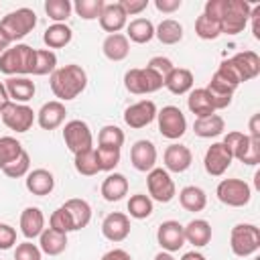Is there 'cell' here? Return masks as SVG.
I'll list each match as a JSON object with an SVG mask.
<instances>
[{"instance_id": "cell-38", "label": "cell", "mask_w": 260, "mask_h": 260, "mask_svg": "<svg viewBox=\"0 0 260 260\" xmlns=\"http://www.w3.org/2000/svg\"><path fill=\"white\" fill-rule=\"evenodd\" d=\"M57 69V55L51 49H35L32 75H49Z\"/></svg>"}, {"instance_id": "cell-56", "label": "cell", "mask_w": 260, "mask_h": 260, "mask_svg": "<svg viewBox=\"0 0 260 260\" xmlns=\"http://www.w3.org/2000/svg\"><path fill=\"white\" fill-rule=\"evenodd\" d=\"M102 260H132V256L126 250H122V248H114V250L106 252L102 256Z\"/></svg>"}, {"instance_id": "cell-33", "label": "cell", "mask_w": 260, "mask_h": 260, "mask_svg": "<svg viewBox=\"0 0 260 260\" xmlns=\"http://www.w3.org/2000/svg\"><path fill=\"white\" fill-rule=\"evenodd\" d=\"M63 207L67 209V213L71 215L73 219V225H75V232L85 228L91 219V205L85 201V199H79V197H73V199H67L63 203Z\"/></svg>"}, {"instance_id": "cell-20", "label": "cell", "mask_w": 260, "mask_h": 260, "mask_svg": "<svg viewBox=\"0 0 260 260\" xmlns=\"http://www.w3.org/2000/svg\"><path fill=\"white\" fill-rule=\"evenodd\" d=\"M128 24V16L124 12V8L120 6V2H110L104 6L102 14H100V26L110 32V35H116L120 32L124 26Z\"/></svg>"}, {"instance_id": "cell-11", "label": "cell", "mask_w": 260, "mask_h": 260, "mask_svg": "<svg viewBox=\"0 0 260 260\" xmlns=\"http://www.w3.org/2000/svg\"><path fill=\"white\" fill-rule=\"evenodd\" d=\"M156 122L160 136L169 140H177L187 132V118L177 106H165L160 112H156Z\"/></svg>"}, {"instance_id": "cell-14", "label": "cell", "mask_w": 260, "mask_h": 260, "mask_svg": "<svg viewBox=\"0 0 260 260\" xmlns=\"http://www.w3.org/2000/svg\"><path fill=\"white\" fill-rule=\"evenodd\" d=\"M156 242L158 246L173 254V252H179L183 246H185V234H183V225L175 219H167L158 225L156 230Z\"/></svg>"}, {"instance_id": "cell-49", "label": "cell", "mask_w": 260, "mask_h": 260, "mask_svg": "<svg viewBox=\"0 0 260 260\" xmlns=\"http://www.w3.org/2000/svg\"><path fill=\"white\" fill-rule=\"evenodd\" d=\"M213 79L223 81L225 85H230V87H234V89L242 83V79H240V75H238V71H236V67L232 65V61H230V59H225V61H221V63H219L217 71L213 73Z\"/></svg>"}, {"instance_id": "cell-19", "label": "cell", "mask_w": 260, "mask_h": 260, "mask_svg": "<svg viewBox=\"0 0 260 260\" xmlns=\"http://www.w3.org/2000/svg\"><path fill=\"white\" fill-rule=\"evenodd\" d=\"M65 116H67L65 104L59 100H53L41 106V110L37 112V122L43 130H55L65 122Z\"/></svg>"}, {"instance_id": "cell-18", "label": "cell", "mask_w": 260, "mask_h": 260, "mask_svg": "<svg viewBox=\"0 0 260 260\" xmlns=\"http://www.w3.org/2000/svg\"><path fill=\"white\" fill-rule=\"evenodd\" d=\"M162 160H165V169L167 171H171V173H185L191 167V162H193V154H191L189 146L175 142V144L165 148Z\"/></svg>"}, {"instance_id": "cell-52", "label": "cell", "mask_w": 260, "mask_h": 260, "mask_svg": "<svg viewBox=\"0 0 260 260\" xmlns=\"http://www.w3.org/2000/svg\"><path fill=\"white\" fill-rule=\"evenodd\" d=\"M16 244V230L8 223H0V250H10Z\"/></svg>"}, {"instance_id": "cell-60", "label": "cell", "mask_w": 260, "mask_h": 260, "mask_svg": "<svg viewBox=\"0 0 260 260\" xmlns=\"http://www.w3.org/2000/svg\"><path fill=\"white\" fill-rule=\"evenodd\" d=\"M8 47H10V41H8V37H6V35L0 30V55H2V53H4Z\"/></svg>"}, {"instance_id": "cell-31", "label": "cell", "mask_w": 260, "mask_h": 260, "mask_svg": "<svg viewBox=\"0 0 260 260\" xmlns=\"http://www.w3.org/2000/svg\"><path fill=\"white\" fill-rule=\"evenodd\" d=\"M187 108H189V112L195 114L197 118H205V116L215 114L213 104H211V98H209V93H207L205 87H197V89H191V91H189Z\"/></svg>"}, {"instance_id": "cell-32", "label": "cell", "mask_w": 260, "mask_h": 260, "mask_svg": "<svg viewBox=\"0 0 260 260\" xmlns=\"http://www.w3.org/2000/svg\"><path fill=\"white\" fill-rule=\"evenodd\" d=\"M126 39L138 45H144L154 39V24L148 18H134L126 24Z\"/></svg>"}, {"instance_id": "cell-41", "label": "cell", "mask_w": 260, "mask_h": 260, "mask_svg": "<svg viewBox=\"0 0 260 260\" xmlns=\"http://www.w3.org/2000/svg\"><path fill=\"white\" fill-rule=\"evenodd\" d=\"M128 213L134 219H146L152 213V199L144 193H136L128 199Z\"/></svg>"}, {"instance_id": "cell-1", "label": "cell", "mask_w": 260, "mask_h": 260, "mask_svg": "<svg viewBox=\"0 0 260 260\" xmlns=\"http://www.w3.org/2000/svg\"><path fill=\"white\" fill-rule=\"evenodd\" d=\"M87 87V73L81 65L69 63L65 67H59L51 73V91L59 102L75 100L83 89Z\"/></svg>"}, {"instance_id": "cell-27", "label": "cell", "mask_w": 260, "mask_h": 260, "mask_svg": "<svg viewBox=\"0 0 260 260\" xmlns=\"http://www.w3.org/2000/svg\"><path fill=\"white\" fill-rule=\"evenodd\" d=\"M102 51L110 61H124L130 53V41L122 32L108 35L102 43Z\"/></svg>"}, {"instance_id": "cell-44", "label": "cell", "mask_w": 260, "mask_h": 260, "mask_svg": "<svg viewBox=\"0 0 260 260\" xmlns=\"http://www.w3.org/2000/svg\"><path fill=\"white\" fill-rule=\"evenodd\" d=\"M22 144L12 138V136H0V169H4L8 162H12L20 152H22Z\"/></svg>"}, {"instance_id": "cell-61", "label": "cell", "mask_w": 260, "mask_h": 260, "mask_svg": "<svg viewBox=\"0 0 260 260\" xmlns=\"http://www.w3.org/2000/svg\"><path fill=\"white\" fill-rule=\"evenodd\" d=\"M154 260H175V258H173V254H169V252L162 250V252H158V254L154 256Z\"/></svg>"}, {"instance_id": "cell-36", "label": "cell", "mask_w": 260, "mask_h": 260, "mask_svg": "<svg viewBox=\"0 0 260 260\" xmlns=\"http://www.w3.org/2000/svg\"><path fill=\"white\" fill-rule=\"evenodd\" d=\"M207 93H209V98H211V104H213V110H223V108H228L230 104H232V98H234V87H230V85H225L223 81H217V79H213L211 77V81L207 83Z\"/></svg>"}, {"instance_id": "cell-5", "label": "cell", "mask_w": 260, "mask_h": 260, "mask_svg": "<svg viewBox=\"0 0 260 260\" xmlns=\"http://www.w3.org/2000/svg\"><path fill=\"white\" fill-rule=\"evenodd\" d=\"M230 248L240 258L256 254L260 250V228L254 223H236L230 232Z\"/></svg>"}, {"instance_id": "cell-57", "label": "cell", "mask_w": 260, "mask_h": 260, "mask_svg": "<svg viewBox=\"0 0 260 260\" xmlns=\"http://www.w3.org/2000/svg\"><path fill=\"white\" fill-rule=\"evenodd\" d=\"M260 114H254L252 118H250V138L252 140H260Z\"/></svg>"}, {"instance_id": "cell-8", "label": "cell", "mask_w": 260, "mask_h": 260, "mask_svg": "<svg viewBox=\"0 0 260 260\" xmlns=\"http://www.w3.org/2000/svg\"><path fill=\"white\" fill-rule=\"evenodd\" d=\"M215 195L228 207H244L252 199V189L244 179H223L219 181Z\"/></svg>"}, {"instance_id": "cell-26", "label": "cell", "mask_w": 260, "mask_h": 260, "mask_svg": "<svg viewBox=\"0 0 260 260\" xmlns=\"http://www.w3.org/2000/svg\"><path fill=\"white\" fill-rule=\"evenodd\" d=\"M193 73L185 67H175L167 77H165V87L175 93V95H183L189 93L193 89Z\"/></svg>"}, {"instance_id": "cell-37", "label": "cell", "mask_w": 260, "mask_h": 260, "mask_svg": "<svg viewBox=\"0 0 260 260\" xmlns=\"http://www.w3.org/2000/svg\"><path fill=\"white\" fill-rule=\"evenodd\" d=\"M154 37L162 45H177L183 39V24L175 18H165L158 26H154Z\"/></svg>"}, {"instance_id": "cell-47", "label": "cell", "mask_w": 260, "mask_h": 260, "mask_svg": "<svg viewBox=\"0 0 260 260\" xmlns=\"http://www.w3.org/2000/svg\"><path fill=\"white\" fill-rule=\"evenodd\" d=\"M95 158L100 165V171H114L120 162V148L112 146H98L95 148Z\"/></svg>"}, {"instance_id": "cell-10", "label": "cell", "mask_w": 260, "mask_h": 260, "mask_svg": "<svg viewBox=\"0 0 260 260\" xmlns=\"http://www.w3.org/2000/svg\"><path fill=\"white\" fill-rule=\"evenodd\" d=\"M63 140H65V146L73 154L93 148V134H91L87 122H83V120H69L63 128Z\"/></svg>"}, {"instance_id": "cell-7", "label": "cell", "mask_w": 260, "mask_h": 260, "mask_svg": "<svg viewBox=\"0 0 260 260\" xmlns=\"http://www.w3.org/2000/svg\"><path fill=\"white\" fill-rule=\"evenodd\" d=\"M165 85L162 75H158L154 69L144 67V69H128L124 75V87L134 93V95H144V93H154Z\"/></svg>"}, {"instance_id": "cell-59", "label": "cell", "mask_w": 260, "mask_h": 260, "mask_svg": "<svg viewBox=\"0 0 260 260\" xmlns=\"http://www.w3.org/2000/svg\"><path fill=\"white\" fill-rule=\"evenodd\" d=\"M181 260H205V256L201 254V252H185L183 256H181Z\"/></svg>"}, {"instance_id": "cell-9", "label": "cell", "mask_w": 260, "mask_h": 260, "mask_svg": "<svg viewBox=\"0 0 260 260\" xmlns=\"http://www.w3.org/2000/svg\"><path fill=\"white\" fill-rule=\"evenodd\" d=\"M146 187H148V197L154 199V201H158V203H169L177 195L175 181L171 179V175H169L167 169L154 167L152 171H148V175H146Z\"/></svg>"}, {"instance_id": "cell-50", "label": "cell", "mask_w": 260, "mask_h": 260, "mask_svg": "<svg viewBox=\"0 0 260 260\" xmlns=\"http://www.w3.org/2000/svg\"><path fill=\"white\" fill-rule=\"evenodd\" d=\"M41 248L37 244H32L30 240L22 242L16 246L14 250V260H41Z\"/></svg>"}, {"instance_id": "cell-4", "label": "cell", "mask_w": 260, "mask_h": 260, "mask_svg": "<svg viewBox=\"0 0 260 260\" xmlns=\"http://www.w3.org/2000/svg\"><path fill=\"white\" fill-rule=\"evenodd\" d=\"M221 142L232 152V158H238L244 165L260 162V140H252L248 134L234 130V132H228Z\"/></svg>"}, {"instance_id": "cell-24", "label": "cell", "mask_w": 260, "mask_h": 260, "mask_svg": "<svg viewBox=\"0 0 260 260\" xmlns=\"http://www.w3.org/2000/svg\"><path fill=\"white\" fill-rule=\"evenodd\" d=\"M4 87L8 91L10 102H16V104H26L28 100L35 98V91H37L35 81H30L28 77H8Z\"/></svg>"}, {"instance_id": "cell-21", "label": "cell", "mask_w": 260, "mask_h": 260, "mask_svg": "<svg viewBox=\"0 0 260 260\" xmlns=\"http://www.w3.org/2000/svg\"><path fill=\"white\" fill-rule=\"evenodd\" d=\"M230 61H232V65L236 67V71H238L242 83H244V81H250V79H254V77L260 75V57H258L254 51H240V53H236Z\"/></svg>"}, {"instance_id": "cell-29", "label": "cell", "mask_w": 260, "mask_h": 260, "mask_svg": "<svg viewBox=\"0 0 260 260\" xmlns=\"http://www.w3.org/2000/svg\"><path fill=\"white\" fill-rule=\"evenodd\" d=\"M39 248L47 256H59L67 248V234H61L57 230L45 228L43 234L39 236Z\"/></svg>"}, {"instance_id": "cell-15", "label": "cell", "mask_w": 260, "mask_h": 260, "mask_svg": "<svg viewBox=\"0 0 260 260\" xmlns=\"http://www.w3.org/2000/svg\"><path fill=\"white\" fill-rule=\"evenodd\" d=\"M156 112L158 110H156V104L152 100H140V102H136L124 110V122L130 128L140 130L156 118Z\"/></svg>"}, {"instance_id": "cell-55", "label": "cell", "mask_w": 260, "mask_h": 260, "mask_svg": "<svg viewBox=\"0 0 260 260\" xmlns=\"http://www.w3.org/2000/svg\"><path fill=\"white\" fill-rule=\"evenodd\" d=\"M250 20H252V35L256 41H260V6H254L250 10Z\"/></svg>"}, {"instance_id": "cell-35", "label": "cell", "mask_w": 260, "mask_h": 260, "mask_svg": "<svg viewBox=\"0 0 260 260\" xmlns=\"http://www.w3.org/2000/svg\"><path fill=\"white\" fill-rule=\"evenodd\" d=\"M71 39H73V30L65 22H53L43 35V41L49 49H61V47L69 45Z\"/></svg>"}, {"instance_id": "cell-40", "label": "cell", "mask_w": 260, "mask_h": 260, "mask_svg": "<svg viewBox=\"0 0 260 260\" xmlns=\"http://www.w3.org/2000/svg\"><path fill=\"white\" fill-rule=\"evenodd\" d=\"M73 167L79 175H85V177H93L100 173V165H98V158H95V148H89L85 152H79L75 154L73 158Z\"/></svg>"}, {"instance_id": "cell-58", "label": "cell", "mask_w": 260, "mask_h": 260, "mask_svg": "<svg viewBox=\"0 0 260 260\" xmlns=\"http://www.w3.org/2000/svg\"><path fill=\"white\" fill-rule=\"evenodd\" d=\"M10 104V98H8V91H6V87H4V83L0 81V112L6 108Z\"/></svg>"}, {"instance_id": "cell-51", "label": "cell", "mask_w": 260, "mask_h": 260, "mask_svg": "<svg viewBox=\"0 0 260 260\" xmlns=\"http://www.w3.org/2000/svg\"><path fill=\"white\" fill-rule=\"evenodd\" d=\"M146 67H150V69H154L158 75H162V79L175 69V65H173V61L169 59V57H162V55H156V57H152L150 61H148V65Z\"/></svg>"}, {"instance_id": "cell-6", "label": "cell", "mask_w": 260, "mask_h": 260, "mask_svg": "<svg viewBox=\"0 0 260 260\" xmlns=\"http://www.w3.org/2000/svg\"><path fill=\"white\" fill-rule=\"evenodd\" d=\"M37 26V14L30 8H16L12 12H8L2 20H0V30L8 37L10 43L20 41L22 37H26L32 28Z\"/></svg>"}, {"instance_id": "cell-54", "label": "cell", "mask_w": 260, "mask_h": 260, "mask_svg": "<svg viewBox=\"0 0 260 260\" xmlns=\"http://www.w3.org/2000/svg\"><path fill=\"white\" fill-rule=\"evenodd\" d=\"M181 4H183L181 0H154L156 10H158V12H165V14H171V12L179 10Z\"/></svg>"}, {"instance_id": "cell-39", "label": "cell", "mask_w": 260, "mask_h": 260, "mask_svg": "<svg viewBox=\"0 0 260 260\" xmlns=\"http://www.w3.org/2000/svg\"><path fill=\"white\" fill-rule=\"evenodd\" d=\"M195 35L203 41H213L221 35V26H219V20L207 16V14H199L197 20H195Z\"/></svg>"}, {"instance_id": "cell-45", "label": "cell", "mask_w": 260, "mask_h": 260, "mask_svg": "<svg viewBox=\"0 0 260 260\" xmlns=\"http://www.w3.org/2000/svg\"><path fill=\"white\" fill-rule=\"evenodd\" d=\"M124 132L118 128V126H114V124H108V126H104L102 130H100V134H98V146H112V148H122V144H124Z\"/></svg>"}, {"instance_id": "cell-17", "label": "cell", "mask_w": 260, "mask_h": 260, "mask_svg": "<svg viewBox=\"0 0 260 260\" xmlns=\"http://www.w3.org/2000/svg\"><path fill=\"white\" fill-rule=\"evenodd\" d=\"M130 162L140 173L152 171L156 165V146L150 140H136L130 148Z\"/></svg>"}, {"instance_id": "cell-16", "label": "cell", "mask_w": 260, "mask_h": 260, "mask_svg": "<svg viewBox=\"0 0 260 260\" xmlns=\"http://www.w3.org/2000/svg\"><path fill=\"white\" fill-rule=\"evenodd\" d=\"M102 234L110 242H124L130 236V217L122 211L108 213L102 221Z\"/></svg>"}, {"instance_id": "cell-13", "label": "cell", "mask_w": 260, "mask_h": 260, "mask_svg": "<svg viewBox=\"0 0 260 260\" xmlns=\"http://www.w3.org/2000/svg\"><path fill=\"white\" fill-rule=\"evenodd\" d=\"M232 152L228 150V146L223 142H213L207 150H205V156H203V167H205V173L211 175V177H221L230 165H232Z\"/></svg>"}, {"instance_id": "cell-30", "label": "cell", "mask_w": 260, "mask_h": 260, "mask_svg": "<svg viewBox=\"0 0 260 260\" xmlns=\"http://www.w3.org/2000/svg\"><path fill=\"white\" fill-rule=\"evenodd\" d=\"M179 203H181L183 209L197 213V211H203V209H205V205H207V195H205V191H203L201 187H197V185H187V187H183V189L179 191Z\"/></svg>"}, {"instance_id": "cell-22", "label": "cell", "mask_w": 260, "mask_h": 260, "mask_svg": "<svg viewBox=\"0 0 260 260\" xmlns=\"http://www.w3.org/2000/svg\"><path fill=\"white\" fill-rule=\"evenodd\" d=\"M24 185H26L28 193L45 197L55 189V177L47 169H32V171H28V175L24 179Z\"/></svg>"}, {"instance_id": "cell-48", "label": "cell", "mask_w": 260, "mask_h": 260, "mask_svg": "<svg viewBox=\"0 0 260 260\" xmlns=\"http://www.w3.org/2000/svg\"><path fill=\"white\" fill-rule=\"evenodd\" d=\"M49 228H51V230H57V232H61V234L75 232L73 219H71V215L67 213V209H65L63 205L57 207V209L51 213V217H49Z\"/></svg>"}, {"instance_id": "cell-43", "label": "cell", "mask_w": 260, "mask_h": 260, "mask_svg": "<svg viewBox=\"0 0 260 260\" xmlns=\"http://www.w3.org/2000/svg\"><path fill=\"white\" fill-rule=\"evenodd\" d=\"M45 12L51 20L65 22L73 12V4L69 0H47L45 2Z\"/></svg>"}, {"instance_id": "cell-53", "label": "cell", "mask_w": 260, "mask_h": 260, "mask_svg": "<svg viewBox=\"0 0 260 260\" xmlns=\"http://www.w3.org/2000/svg\"><path fill=\"white\" fill-rule=\"evenodd\" d=\"M120 6L124 8L126 16H134L148 8V0H120Z\"/></svg>"}, {"instance_id": "cell-2", "label": "cell", "mask_w": 260, "mask_h": 260, "mask_svg": "<svg viewBox=\"0 0 260 260\" xmlns=\"http://www.w3.org/2000/svg\"><path fill=\"white\" fill-rule=\"evenodd\" d=\"M32 59L35 49L24 43H16L0 55V71L8 77H26L32 71Z\"/></svg>"}, {"instance_id": "cell-34", "label": "cell", "mask_w": 260, "mask_h": 260, "mask_svg": "<svg viewBox=\"0 0 260 260\" xmlns=\"http://www.w3.org/2000/svg\"><path fill=\"white\" fill-rule=\"evenodd\" d=\"M223 130H225V122L217 114H211V116H205V118H197L193 122V132L199 138H215Z\"/></svg>"}, {"instance_id": "cell-28", "label": "cell", "mask_w": 260, "mask_h": 260, "mask_svg": "<svg viewBox=\"0 0 260 260\" xmlns=\"http://www.w3.org/2000/svg\"><path fill=\"white\" fill-rule=\"evenodd\" d=\"M128 193V179L122 173H110L102 183V197L110 203L124 199Z\"/></svg>"}, {"instance_id": "cell-42", "label": "cell", "mask_w": 260, "mask_h": 260, "mask_svg": "<svg viewBox=\"0 0 260 260\" xmlns=\"http://www.w3.org/2000/svg\"><path fill=\"white\" fill-rule=\"evenodd\" d=\"M104 6H106L104 0H75L73 10L83 20H95V18H100Z\"/></svg>"}, {"instance_id": "cell-25", "label": "cell", "mask_w": 260, "mask_h": 260, "mask_svg": "<svg viewBox=\"0 0 260 260\" xmlns=\"http://www.w3.org/2000/svg\"><path fill=\"white\" fill-rule=\"evenodd\" d=\"M185 242L193 244L195 248H203L211 242V225L205 219H191L187 225H183Z\"/></svg>"}, {"instance_id": "cell-46", "label": "cell", "mask_w": 260, "mask_h": 260, "mask_svg": "<svg viewBox=\"0 0 260 260\" xmlns=\"http://www.w3.org/2000/svg\"><path fill=\"white\" fill-rule=\"evenodd\" d=\"M28 171H30V156H28V152L26 150H22L12 162H8L4 169H2V173L6 175V177H10V179H20V177H26L28 175Z\"/></svg>"}, {"instance_id": "cell-12", "label": "cell", "mask_w": 260, "mask_h": 260, "mask_svg": "<svg viewBox=\"0 0 260 260\" xmlns=\"http://www.w3.org/2000/svg\"><path fill=\"white\" fill-rule=\"evenodd\" d=\"M2 122L6 128L14 130V132H28L32 128V122H35V112L32 108H28L26 104H16V102H10L2 112Z\"/></svg>"}, {"instance_id": "cell-23", "label": "cell", "mask_w": 260, "mask_h": 260, "mask_svg": "<svg viewBox=\"0 0 260 260\" xmlns=\"http://www.w3.org/2000/svg\"><path fill=\"white\" fill-rule=\"evenodd\" d=\"M45 230V215L39 207H26L20 213V232L26 240H35Z\"/></svg>"}, {"instance_id": "cell-3", "label": "cell", "mask_w": 260, "mask_h": 260, "mask_svg": "<svg viewBox=\"0 0 260 260\" xmlns=\"http://www.w3.org/2000/svg\"><path fill=\"white\" fill-rule=\"evenodd\" d=\"M252 6L244 0H223L219 14V26L223 35H238L248 26Z\"/></svg>"}]
</instances>
